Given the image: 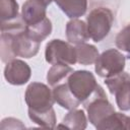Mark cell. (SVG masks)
Instances as JSON below:
<instances>
[{"label":"cell","mask_w":130,"mask_h":130,"mask_svg":"<svg viewBox=\"0 0 130 130\" xmlns=\"http://www.w3.org/2000/svg\"><path fill=\"white\" fill-rule=\"evenodd\" d=\"M11 41L12 34L1 31V60L4 63L15 59V55L11 49Z\"/></svg>","instance_id":"21"},{"label":"cell","mask_w":130,"mask_h":130,"mask_svg":"<svg viewBox=\"0 0 130 130\" xmlns=\"http://www.w3.org/2000/svg\"><path fill=\"white\" fill-rule=\"evenodd\" d=\"M66 82L72 94L81 104H84L89 99L99 85L94 75L87 70L73 71Z\"/></svg>","instance_id":"2"},{"label":"cell","mask_w":130,"mask_h":130,"mask_svg":"<svg viewBox=\"0 0 130 130\" xmlns=\"http://www.w3.org/2000/svg\"><path fill=\"white\" fill-rule=\"evenodd\" d=\"M87 126V120L82 110H70V112L63 118V123L58 127H65L66 129L82 130Z\"/></svg>","instance_id":"16"},{"label":"cell","mask_w":130,"mask_h":130,"mask_svg":"<svg viewBox=\"0 0 130 130\" xmlns=\"http://www.w3.org/2000/svg\"><path fill=\"white\" fill-rule=\"evenodd\" d=\"M116 47L130 54V23L121 29L115 39Z\"/></svg>","instance_id":"22"},{"label":"cell","mask_w":130,"mask_h":130,"mask_svg":"<svg viewBox=\"0 0 130 130\" xmlns=\"http://www.w3.org/2000/svg\"><path fill=\"white\" fill-rule=\"evenodd\" d=\"M53 96L55 102L61 106L62 108L66 109V110H73L76 109L81 103L72 94V92L70 91L67 82H62L57 84L56 86H54L53 88Z\"/></svg>","instance_id":"12"},{"label":"cell","mask_w":130,"mask_h":130,"mask_svg":"<svg viewBox=\"0 0 130 130\" xmlns=\"http://www.w3.org/2000/svg\"><path fill=\"white\" fill-rule=\"evenodd\" d=\"M46 61L51 64L74 65L77 62L76 50L70 43L62 40H52L46 46Z\"/></svg>","instance_id":"5"},{"label":"cell","mask_w":130,"mask_h":130,"mask_svg":"<svg viewBox=\"0 0 130 130\" xmlns=\"http://www.w3.org/2000/svg\"><path fill=\"white\" fill-rule=\"evenodd\" d=\"M43 1H44V2H45L47 5H49V4H50V3H51L53 0H43Z\"/></svg>","instance_id":"23"},{"label":"cell","mask_w":130,"mask_h":130,"mask_svg":"<svg viewBox=\"0 0 130 130\" xmlns=\"http://www.w3.org/2000/svg\"><path fill=\"white\" fill-rule=\"evenodd\" d=\"M59 8L71 19L84 15L87 8V0H54Z\"/></svg>","instance_id":"13"},{"label":"cell","mask_w":130,"mask_h":130,"mask_svg":"<svg viewBox=\"0 0 130 130\" xmlns=\"http://www.w3.org/2000/svg\"><path fill=\"white\" fill-rule=\"evenodd\" d=\"M66 38L70 44L79 45L85 43L89 39V36L84 21L77 18L69 20L66 24Z\"/></svg>","instance_id":"11"},{"label":"cell","mask_w":130,"mask_h":130,"mask_svg":"<svg viewBox=\"0 0 130 130\" xmlns=\"http://www.w3.org/2000/svg\"><path fill=\"white\" fill-rule=\"evenodd\" d=\"M51 31L52 23L48 17L38 23L25 26V32L27 34V36L38 43H42L48 36H50Z\"/></svg>","instance_id":"15"},{"label":"cell","mask_w":130,"mask_h":130,"mask_svg":"<svg viewBox=\"0 0 130 130\" xmlns=\"http://www.w3.org/2000/svg\"><path fill=\"white\" fill-rule=\"evenodd\" d=\"M24 101L28 109L34 111H47L53 108L55 103L53 91L41 82H32L26 87Z\"/></svg>","instance_id":"6"},{"label":"cell","mask_w":130,"mask_h":130,"mask_svg":"<svg viewBox=\"0 0 130 130\" xmlns=\"http://www.w3.org/2000/svg\"><path fill=\"white\" fill-rule=\"evenodd\" d=\"M72 72H73V69L69 65L55 64L48 71V74H47L48 83L54 87L59 83L65 82L67 81V78Z\"/></svg>","instance_id":"18"},{"label":"cell","mask_w":130,"mask_h":130,"mask_svg":"<svg viewBox=\"0 0 130 130\" xmlns=\"http://www.w3.org/2000/svg\"><path fill=\"white\" fill-rule=\"evenodd\" d=\"M29 119L39 126L45 128H54L56 126V115L53 108L47 111H34L28 109Z\"/></svg>","instance_id":"19"},{"label":"cell","mask_w":130,"mask_h":130,"mask_svg":"<svg viewBox=\"0 0 130 130\" xmlns=\"http://www.w3.org/2000/svg\"><path fill=\"white\" fill-rule=\"evenodd\" d=\"M40 44L41 43H38L29 38L25 32V29L17 34H12L11 49L15 57H22L28 59L36 56L39 52Z\"/></svg>","instance_id":"8"},{"label":"cell","mask_w":130,"mask_h":130,"mask_svg":"<svg viewBox=\"0 0 130 130\" xmlns=\"http://www.w3.org/2000/svg\"><path fill=\"white\" fill-rule=\"evenodd\" d=\"M83 105L87 111L88 120L94 127L115 112L114 107L107 99L105 90L100 85H98L95 90Z\"/></svg>","instance_id":"3"},{"label":"cell","mask_w":130,"mask_h":130,"mask_svg":"<svg viewBox=\"0 0 130 130\" xmlns=\"http://www.w3.org/2000/svg\"><path fill=\"white\" fill-rule=\"evenodd\" d=\"M0 13H1V22L10 21L17 18L19 16L17 2L15 0H1Z\"/></svg>","instance_id":"20"},{"label":"cell","mask_w":130,"mask_h":130,"mask_svg":"<svg viewBox=\"0 0 130 130\" xmlns=\"http://www.w3.org/2000/svg\"><path fill=\"white\" fill-rule=\"evenodd\" d=\"M47 6L43 0H26L21 8V18L26 25L38 23L47 17Z\"/></svg>","instance_id":"10"},{"label":"cell","mask_w":130,"mask_h":130,"mask_svg":"<svg viewBox=\"0 0 130 130\" xmlns=\"http://www.w3.org/2000/svg\"><path fill=\"white\" fill-rule=\"evenodd\" d=\"M125 56L116 49H109L103 52L95 61L94 70L103 78L112 77L121 73L125 68Z\"/></svg>","instance_id":"4"},{"label":"cell","mask_w":130,"mask_h":130,"mask_svg":"<svg viewBox=\"0 0 130 130\" xmlns=\"http://www.w3.org/2000/svg\"><path fill=\"white\" fill-rule=\"evenodd\" d=\"M31 75L29 66L22 60L13 59L6 63L4 68V77L12 85H22L26 83Z\"/></svg>","instance_id":"9"},{"label":"cell","mask_w":130,"mask_h":130,"mask_svg":"<svg viewBox=\"0 0 130 130\" xmlns=\"http://www.w3.org/2000/svg\"><path fill=\"white\" fill-rule=\"evenodd\" d=\"M113 12L107 7H96L86 16V26L89 39L99 43L110 32L113 24Z\"/></svg>","instance_id":"1"},{"label":"cell","mask_w":130,"mask_h":130,"mask_svg":"<svg viewBox=\"0 0 130 130\" xmlns=\"http://www.w3.org/2000/svg\"><path fill=\"white\" fill-rule=\"evenodd\" d=\"M75 50H76L77 63H79L81 65L93 64V63H95L96 59L100 56L98 49L94 46L86 44V43L76 45Z\"/></svg>","instance_id":"17"},{"label":"cell","mask_w":130,"mask_h":130,"mask_svg":"<svg viewBox=\"0 0 130 130\" xmlns=\"http://www.w3.org/2000/svg\"><path fill=\"white\" fill-rule=\"evenodd\" d=\"M110 92L115 96L116 104L121 111L130 110V75L122 71L112 77L105 78Z\"/></svg>","instance_id":"7"},{"label":"cell","mask_w":130,"mask_h":130,"mask_svg":"<svg viewBox=\"0 0 130 130\" xmlns=\"http://www.w3.org/2000/svg\"><path fill=\"white\" fill-rule=\"evenodd\" d=\"M96 129H125L130 130V117L122 113H112L95 126Z\"/></svg>","instance_id":"14"}]
</instances>
